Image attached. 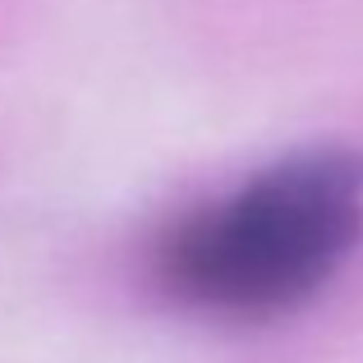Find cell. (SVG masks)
I'll list each match as a JSON object with an SVG mask.
<instances>
[{"label": "cell", "mask_w": 363, "mask_h": 363, "mask_svg": "<svg viewBox=\"0 0 363 363\" xmlns=\"http://www.w3.org/2000/svg\"><path fill=\"white\" fill-rule=\"evenodd\" d=\"M363 244V157L308 147L184 207L152 240L161 299L216 322H267L313 303Z\"/></svg>", "instance_id": "1"}]
</instances>
